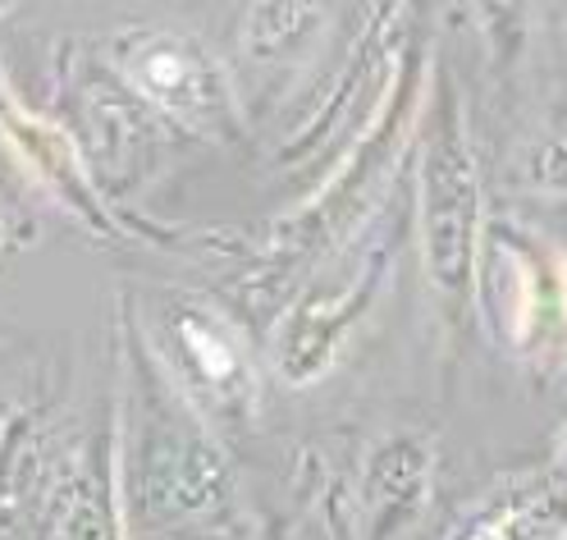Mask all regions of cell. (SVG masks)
I'll use <instances>...</instances> for the list:
<instances>
[{
	"label": "cell",
	"mask_w": 567,
	"mask_h": 540,
	"mask_svg": "<svg viewBox=\"0 0 567 540\" xmlns=\"http://www.w3.org/2000/svg\"><path fill=\"white\" fill-rule=\"evenodd\" d=\"M416 234L421 266L435 294L463 303L476 284L481 238H485V193L457 115L440 120L421 142L416 161Z\"/></svg>",
	"instance_id": "1"
},
{
	"label": "cell",
	"mask_w": 567,
	"mask_h": 540,
	"mask_svg": "<svg viewBox=\"0 0 567 540\" xmlns=\"http://www.w3.org/2000/svg\"><path fill=\"white\" fill-rule=\"evenodd\" d=\"M494 252L508 266L513 294V339L540 367L567 363V252L540 243L536 234L499 230Z\"/></svg>",
	"instance_id": "2"
},
{
	"label": "cell",
	"mask_w": 567,
	"mask_h": 540,
	"mask_svg": "<svg viewBox=\"0 0 567 540\" xmlns=\"http://www.w3.org/2000/svg\"><path fill=\"white\" fill-rule=\"evenodd\" d=\"M124 74L142 96H152L156 105L184 120L206 115L216 105V74H210L202 47L188 38H174V32L137 42L124 60Z\"/></svg>",
	"instance_id": "3"
},
{
	"label": "cell",
	"mask_w": 567,
	"mask_h": 540,
	"mask_svg": "<svg viewBox=\"0 0 567 540\" xmlns=\"http://www.w3.org/2000/svg\"><path fill=\"white\" fill-rule=\"evenodd\" d=\"M375 279H380V271L367 266L362 279L348 284L343 298H334V303H307V307H298L289 320H284V330H279V371L289 380L321 376L334 363V353L343 348L352 320L362 316V307H367V298L375 289Z\"/></svg>",
	"instance_id": "4"
},
{
	"label": "cell",
	"mask_w": 567,
	"mask_h": 540,
	"mask_svg": "<svg viewBox=\"0 0 567 540\" xmlns=\"http://www.w3.org/2000/svg\"><path fill=\"white\" fill-rule=\"evenodd\" d=\"M463 540H567V467L554 481H526L522 490L494 499Z\"/></svg>",
	"instance_id": "5"
},
{
	"label": "cell",
	"mask_w": 567,
	"mask_h": 540,
	"mask_svg": "<svg viewBox=\"0 0 567 540\" xmlns=\"http://www.w3.org/2000/svg\"><path fill=\"white\" fill-rule=\"evenodd\" d=\"M184 339L193 344V357H197V363H202L210 376L234 371V348H229L225 339H216L206 326H193V320H188V326H184Z\"/></svg>",
	"instance_id": "6"
},
{
	"label": "cell",
	"mask_w": 567,
	"mask_h": 540,
	"mask_svg": "<svg viewBox=\"0 0 567 540\" xmlns=\"http://www.w3.org/2000/svg\"><path fill=\"white\" fill-rule=\"evenodd\" d=\"M563 467H567V440H563Z\"/></svg>",
	"instance_id": "7"
}]
</instances>
